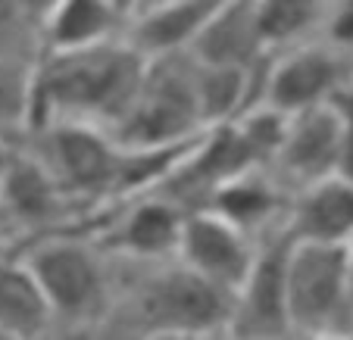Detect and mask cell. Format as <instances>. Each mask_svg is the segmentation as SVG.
<instances>
[{"label":"cell","mask_w":353,"mask_h":340,"mask_svg":"<svg viewBox=\"0 0 353 340\" xmlns=\"http://www.w3.org/2000/svg\"><path fill=\"white\" fill-rule=\"evenodd\" d=\"M147 63L128 44H107L81 54L47 56L32 72V107L28 122L34 125H119L138 97Z\"/></svg>","instance_id":"cell-1"},{"label":"cell","mask_w":353,"mask_h":340,"mask_svg":"<svg viewBox=\"0 0 353 340\" xmlns=\"http://www.w3.org/2000/svg\"><path fill=\"white\" fill-rule=\"evenodd\" d=\"M200 125L194 107V66H181L179 56L147 63L138 97L116 125L122 150H157L185 144V134Z\"/></svg>","instance_id":"cell-2"},{"label":"cell","mask_w":353,"mask_h":340,"mask_svg":"<svg viewBox=\"0 0 353 340\" xmlns=\"http://www.w3.org/2000/svg\"><path fill=\"white\" fill-rule=\"evenodd\" d=\"M350 278H347L344 247L325 244H288L285 256V303L288 321L310 337L332 334L350 303Z\"/></svg>","instance_id":"cell-3"},{"label":"cell","mask_w":353,"mask_h":340,"mask_svg":"<svg viewBox=\"0 0 353 340\" xmlns=\"http://www.w3.org/2000/svg\"><path fill=\"white\" fill-rule=\"evenodd\" d=\"M22 266L32 272L54 319L85 325L94 315H100V309L107 303L103 266L94 256V250H88L79 240L57 237L38 244L22 259Z\"/></svg>","instance_id":"cell-4"},{"label":"cell","mask_w":353,"mask_h":340,"mask_svg":"<svg viewBox=\"0 0 353 340\" xmlns=\"http://www.w3.org/2000/svg\"><path fill=\"white\" fill-rule=\"evenodd\" d=\"M234 294L213 281L194 275L191 268L175 266L150 278L141 290V319L150 334H213L228 325Z\"/></svg>","instance_id":"cell-5"},{"label":"cell","mask_w":353,"mask_h":340,"mask_svg":"<svg viewBox=\"0 0 353 340\" xmlns=\"http://www.w3.org/2000/svg\"><path fill=\"white\" fill-rule=\"evenodd\" d=\"M47 156L41 162L57 178L63 193L116 191L122 169V147L97 125H50L44 128Z\"/></svg>","instance_id":"cell-6"},{"label":"cell","mask_w":353,"mask_h":340,"mask_svg":"<svg viewBox=\"0 0 353 340\" xmlns=\"http://www.w3.org/2000/svg\"><path fill=\"white\" fill-rule=\"evenodd\" d=\"M175 253H179V266L191 268L194 275L225 287L232 294H238V287L247 281L256 262V247L250 244V234L219 219L210 209L185 215Z\"/></svg>","instance_id":"cell-7"},{"label":"cell","mask_w":353,"mask_h":340,"mask_svg":"<svg viewBox=\"0 0 353 340\" xmlns=\"http://www.w3.org/2000/svg\"><path fill=\"white\" fill-rule=\"evenodd\" d=\"M291 237L256 250V262L238 287L228 328L238 340H281L291 331L285 303V256Z\"/></svg>","instance_id":"cell-8"},{"label":"cell","mask_w":353,"mask_h":340,"mask_svg":"<svg viewBox=\"0 0 353 340\" xmlns=\"http://www.w3.org/2000/svg\"><path fill=\"white\" fill-rule=\"evenodd\" d=\"M338 56L322 47H294L272 66L266 78V107L281 116H297L322 107L338 94Z\"/></svg>","instance_id":"cell-9"},{"label":"cell","mask_w":353,"mask_h":340,"mask_svg":"<svg viewBox=\"0 0 353 340\" xmlns=\"http://www.w3.org/2000/svg\"><path fill=\"white\" fill-rule=\"evenodd\" d=\"M216 3L181 0V3H144L128 10V41L134 54L144 63L169 60L181 50H191L197 34L203 32L207 19L213 16Z\"/></svg>","instance_id":"cell-10"},{"label":"cell","mask_w":353,"mask_h":340,"mask_svg":"<svg viewBox=\"0 0 353 340\" xmlns=\"http://www.w3.org/2000/svg\"><path fill=\"white\" fill-rule=\"evenodd\" d=\"M338 153H341V119L334 103H322L307 113L288 116L285 138L275 153V160L300 178L303 184L332 178L338 175Z\"/></svg>","instance_id":"cell-11"},{"label":"cell","mask_w":353,"mask_h":340,"mask_svg":"<svg viewBox=\"0 0 353 340\" xmlns=\"http://www.w3.org/2000/svg\"><path fill=\"white\" fill-rule=\"evenodd\" d=\"M122 16H128V7L113 0H66L47 7V16L41 22L47 56L81 54L116 44V32L125 25Z\"/></svg>","instance_id":"cell-12"},{"label":"cell","mask_w":353,"mask_h":340,"mask_svg":"<svg viewBox=\"0 0 353 340\" xmlns=\"http://www.w3.org/2000/svg\"><path fill=\"white\" fill-rule=\"evenodd\" d=\"M254 3H216L213 16L191 47L197 66L210 69H254L263 56Z\"/></svg>","instance_id":"cell-13"},{"label":"cell","mask_w":353,"mask_h":340,"mask_svg":"<svg viewBox=\"0 0 353 340\" xmlns=\"http://www.w3.org/2000/svg\"><path fill=\"white\" fill-rule=\"evenodd\" d=\"M291 240L347 247L353 237V181L332 175L307 184L291 215Z\"/></svg>","instance_id":"cell-14"},{"label":"cell","mask_w":353,"mask_h":340,"mask_svg":"<svg viewBox=\"0 0 353 340\" xmlns=\"http://www.w3.org/2000/svg\"><path fill=\"white\" fill-rule=\"evenodd\" d=\"M185 213L172 200H141L128 209V215L116 225L113 244L128 256L157 259L179 250Z\"/></svg>","instance_id":"cell-15"},{"label":"cell","mask_w":353,"mask_h":340,"mask_svg":"<svg viewBox=\"0 0 353 340\" xmlns=\"http://www.w3.org/2000/svg\"><path fill=\"white\" fill-rule=\"evenodd\" d=\"M54 325V312L22 262H0V334L41 340Z\"/></svg>","instance_id":"cell-16"},{"label":"cell","mask_w":353,"mask_h":340,"mask_svg":"<svg viewBox=\"0 0 353 340\" xmlns=\"http://www.w3.org/2000/svg\"><path fill=\"white\" fill-rule=\"evenodd\" d=\"M66 193L60 191L57 178L47 172L41 160L10 156L7 172L0 178V203L22 222H44L60 209Z\"/></svg>","instance_id":"cell-17"},{"label":"cell","mask_w":353,"mask_h":340,"mask_svg":"<svg viewBox=\"0 0 353 340\" xmlns=\"http://www.w3.org/2000/svg\"><path fill=\"white\" fill-rule=\"evenodd\" d=\"M254 69H210L194 63V107L200 125H232L247 107Z\"/></svg>","instance_id":"cell-18"},{"label":"cell","mask_w":353,"mask_h":340,"mask_svg":"<svg viewBox=\"0 0 353 340\" xmlns=\"http://www.w3.org/2000/svg\"><path fill=\"white\" fill-rule=\"evenodd\" d=\"M210 197H213L207 206L210 213L232 222L241 231H250L254 225L266 222L272 215L275 203H279L275 187L256 172H244V175H234V178L222 181Z\"/></svg>","instance_id":"cell-19"},{"label":"cell","mask_w":353,"mask_h":340,"mask_svg":"<svg viewBox=\"0 0 353 340\" xmlns=\"http://www.w3.org/2000/svg\"><path fill=\"white\" fill-rule=\"evenodd\" d=\"M328 7L313 3V0H269V3H254L256 32H260L263 47L272 44H294L300 34H307L316 22L322 19Z\"/></svg>","instance_id":"cell-20"},{"label":"cell","mask_w":353,"mask_h":340,"mask_svg":"<svg viewBox=\"0 0 353 340\" xmlns=\"http://www.w3.org/2000/svg\"><path fill=\"white\" fill-rule=\"evenodd\" d=\"M32 72V66L16 63L13 56H0V128L28 125Z\"/></svg>","instance_id":"cell-21"},{"label":"cell","mask_w":353,"mask_h":340,"mask_svg":"<svg viewBox=\"0 0 353 340\" xmlns=\"http://www.w3.org/2000/svg\"><path fill=\"white\" fill-rule=\"evenodd\" d=\"M341 119V153H338V175L353 181V91H338L332 97Z\"/></svg>","instance_id":"cell-22"},{"label":"cell","mask_w":353,"mask_h":340,"mask_svg":"<svg viewBox=\"0 0 353 340\" xmlns=\"http://www.w3.org/2000/svg\"><path fill=\"white\" fill-rule=\"evenodd\" d=\"M328 38L338 47H353V0L328 7Z\"/></svg>","instance_id":"cell-23"},{"label":"cell","mask_w":353,"mask_h":340,"mask_svg":"<svg viewBox=\"0 0 353 340\" xmlns=\"http://www.w3.org/2000/svg\"><path fill=\"white\" fill-rule=\"evenodd\" d=\"M144 340H216L213 334H147Z\"/></svg>","instance_id":"cell-24"},{"label":"cell","mask_w":353,"mask_h":340,"mask_svg":"<svg viewBox=\"0 0 353 340\" xmlns=\"http://www.w3.org/2000/svg\"><path fill=\"white\" fill-rule=\"evenodd\" d=\"M344 256H347V278H350V297H353V237L344 247Z\"/></svg>","instance_id":"cell-25"},{"label":"cell","mask_w":353,"mask_h":340,"mask_svg":"<svg viewBox=\"0 0 353 340\" xmlns=\"http://www.w3.org/2000/svg\"><path fill=\"white\" fill-rule=\"evenodd\" d=\"M10 156H13V153H7V150H3V144H0V178H3V172H7Z\"/></svg>","instance_id":"cell-26"},{"label":"cell","mask_w":353,"mask_h":340,"mask_svg":"<svg viewBox=\"0 0 353 340\" xmlns=\"http://www.w3.org/2000/svg\"><path fill=\"white\" fill-rule=\"evenodd\" d=\"M310 340H350V337H344V334L332 331V334H319V337H310Z\"/></svg>","instance_id":"cell-27"},{"label":"cell","mask_w":353,"mask_h":340,"mask_svg":"<svg viewBox=\"0 0 353 340\" xmlns=\"http://www.w3.org/2000/svg\"><path fill=\"white\" fill-rule=\"evenodd\" d=\"M0 340H22V337H7V334H0Z\"/></svg>","instance_id":"cell-28"}]
</instances>
